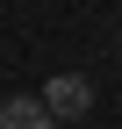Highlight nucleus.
Segmentation results:
<instances>
[{
  "mask_svg": "<svg viewBox=\"0 0 122 129\" xmlns=\"http://www.w3.org/2000/svg\"><path fill=\"white\" fill-rule=\"evenodd\" d=\"M65 129H79V122H65Z\"/></svg>",
  "mask_w": 122,
  "mask_h": 129,
  "instance_id": "obj_3",
  "label": "nucleus"
},
{
  "mask_svg": "<svg viewBox=\"0 0 122 129\" xmlns=\"http://www.w3.org/2000/svg\"><path fill=\"white\" fill-rule=\"evenodd\" d=\"M0 129H50L43 93H14V101H0Z\"/></svg>",
  "mask_w": 122,
  "mask_h": 129,
  "instance_id": "obj_2",
  "label": "nucleus"
},
{
  "mask_svg": "<svg viewBox=\"0 0 122 129\" xmlns=\"http://www.w3.org/2000/svg\"><path fill=\"white\" fill-rule=\"evenodd\" d=\"M43 108H50V122H79L86 108H94V86H86L79 72H57L50 86H43Z\"/></svg>",
  "mask_w": 122,
  "mask_h": 129,
  "instance_id": "obj_1",
  "label": "nucleus"
}]
</instances>
